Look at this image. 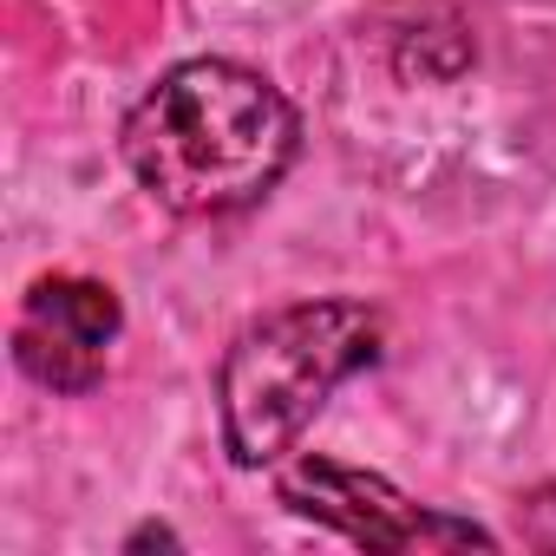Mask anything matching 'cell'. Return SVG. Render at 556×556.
<instances>
[{"label":"cell","instance_id":"4","mask_svg":"<svg viewBox=\"0 0 556 556\" xmlns=\"http://www.w3.org/2000/svg\"><path fill=\"white\" fill-rule=\"evenodd\" d=\"M118 295L86 275H47L14 328V361L53 393H92L105 380V348L118 341Z\"/></svg>","mask_w":556,"mask_h":556},{"label":"cell","instance_id":"2","mask_svg":"<svg viewBox=\"0 0 556 556\" xmlns=\"http://www.w3.org/2000/svg\"><path fill=\"white\" fill-rule=\"evenodd\" d=\"M380 361V321L361 302H295L249 321L216 374L223 445L236 465H275L341 380Z\"/></svg>","mask_w":556,"mask_h":556},{"label":"cell","instance_id":"5","mask_svg":"<svg viewBox=\"0 0 556 556\" xmlns=\"http://www.w3.org/2000/svg\"><path fill=\"white\" fill-rule=\"evenodd\" d=\"M517 523H523V543H536V549H556V484L530 491V497L517 504Z\"/></svg>","mask_w":556,"mask_h":556},{"label":"cell","instance_id":"6","mask_svg":"<svg viewBox=\"0 0 556 556\" xmlns=\"http://www.w3.org/2000/svg\"><path fill=\"white\" fill-rule=\"evenodd\" d=\"M125 549H177V530L144 523V530H131V536H125Z\"/></svg>","mask_w":556,"mask_h":556},{"label":"cell","instance_id":"1","mask_svg":"<svg viewBox=\"0 0 556 556\" xmlns=\"http://www.w3.org/2000/svg\"><path fill=\"white\" fill-rule=\"evenodd\" d=\"M295 105L236 60L170 66L125 118L131 177L177 216H229L262 203L295 164Z\"/></svg>","mask_w":556,"mask_h":556},{"label":"cell","instance_id":"3","mask_svg":"<svg viewBox=\"0 0 556 556\" xmlns=\"http://www.w3.org/2000/svg\"><path fill=\"white\" fill-rule=\"evenodd\" d=\"M275 497H282L295 517L341 530L348 543L367 549H497V536L471 517H445L413 504L400 484H387L380 471H354L334 458H295L282 478H275Z\"/></svg>","mask_w":556,"mask_h":556}]
</instances>
